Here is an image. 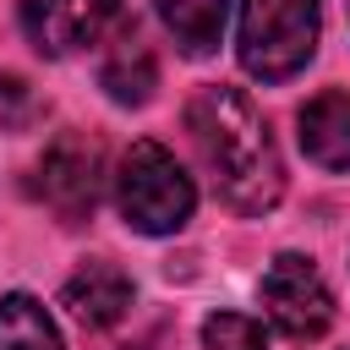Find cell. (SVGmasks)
<instances>
[{
    "instance_id": "3",
    "label": "cell",
    "mask_w": 350,
    "mask_h": 350,
    "mask_svg": "<svg viewBox=\"0 0 350 350\" xmlns=\"http://www.w3.org/2000/svg\"><path fill=\"white\" fill-rule=\"evenodd\" d=\"M115 208L142 235H175L197 208V186L170 148L131 142V153L115 170Z\"/></svg>"
},
{
    "instance_id": "12",
    "label": "cell",
    "mask_w": 350,
    "mask_h": 350,
    "mask_svg": "<svg viewBox=\"0 0 350 350\" xmlns=\"http://www.w3.org/2000/svg\"><path fill=\"white\" fill-rule=\"evenodd\" d=\"M202 350H268L262 328L241 312H213L202 323Z\"/></svg>"
},
{
    "instance_id": "8",
    "label": "cell",
    "mask_w": 350,
    "mask_h": 350,
    "mask_svg": "<svg viewBox=\"0 0 350 350\" xmlns=\"http://www.w3.org/2000/svg\"><path fill=\"white\" fill-rule=\"evenodd\" d=\"M66 306H71V317H82L88 328H115L120 317H126V306H131V279L109 262V257H88L71 279H66Z\"/></svg>"
},
{
    "instance_id": "7",
    "label": "cell",
    "mask_w": 350,
    "mask_h": 350,
    "mask_svg": "<svg viewBox=\"0 0 350 350\" xmlns=\"http://www.w3.org/2000/svg\"><path fill=\"white\" fill-rule=\"evenodd\" d=\"M295 137L317 170H350V93L328 88V93L306 98L295 115Z\"/></svg>"
},
{
    "instance_id": "5",
    "label": "cell",
    "mask_w": 350,
    "mask_h": 350,
    "mask_svg": "<svg viewBox=\"0 0 350 350\" xmlns=\"http://www.w3.org/2000/svg\"><path fill=\"white\" fill-rule=\"evenodd\" d=\"M98 186H104V153L98 142L88 137H55L38 159V197L66 219V224H82L98 202Z\"/></svg>"
},
{
    "instance_id": "11",
    "label": "cell",
    "mask_w": 350,
    "mask_h": 350,
    "mask_svg": "<svg viewBox=\"0 0 350 350\" xmlns=\"http://www.w3.org/2000/svg\"><path fill=\"white\" fill-rule=\"evenodd\" d=\"M0 350H60L49 312L33 295H0Z\"/></svg>"
},
{
    "instance_id": "1",
    "label": "cell",
    "mask_w": 350,
    "mask_h": 350,
    "mask_svg": "<svg viewBox=\"0 0 350 350\" xmlns=\"http://www.w3.org/2000/svg\"><path fill=\"white\" fill-rule=\"evenodd\" d=\"M186 131L213 175V191L235 213H268L284 191V159L273 148L268 120L241 88H202L186 104Z\"/></svg>"
},
{
    "instance_id": "6",
    "label": "cell",
    "mask_w": 350,
    "mask_h": 350,
    "mask_svg": "<svg viewBox=\"0 0 350 350\" xmlns=\"http://www.w3.org/2000/svg\"><path fill=\"white\" fill-rule=\"evenodd\" d=\"M115 16H120V0H22V33L44 55L88 49Z\"/></svg>"
},
{
    "instance_id": "4",
    "label": "cell",
    "mask_w": 350,
    "mask_h": 350,
    "mask_svg": "<svg viewBox=\"0 0 350 350\" xmlns=\"http://www.w3.org/2000/svg\"><path fill=\"white\" fill-rule=\"evenodd\" d=\"M257 301H262V317H268L284 339H317V334H328V323H334V290H328V279L317 273V262L301 257V252H279V257L262 268Z\"/></svg>"
},
{
    "instance_id": "2",
    "label": "cell",
    "mask_w": 350,
    "mask_h": 350,
    "mask_svg": "<svg viewBox=\"0 0 350 350\" xmlns=\"http://www.w3.org/2000/svg\"><path fill=\"white\" fill-rule=\"evenodd\" d=\"M323 0H241V66L257 82H284L317 55Z\"/></svg>"
},
{
    "instance_id": "9",
    "label": "cell",
    "mask_w": 350,
    "mask_h": 350,
    "mask_svg": "<svg viewBox=\"0 0 350 350\" xmlns=\"http://www.w3.org/2000/svg\"><path fill=\"white\" fill-rule=\"evenodd\" d=\"M98 82H104V93H109L115 104H148V98H153V88H159L153 49H148L137 33L115 38V49H109V55H104V66H98Z\"/></svg>"
},
{
    "instance_id": "10",
    "label": "cell",
    "mask_w": 350,
    "mask_h": 350,
    "mask_svg": "<svg viewBox=\"0 0 350 350\" xmlns=\"http://www.w3.org/2000/svg\"><path fill=\"white\" fill-rule=\"evenodd\" d=\"M153 5H159V22L170 27V38L186 55H213L219 49L224 22H230V0H153Z\"/></svg>"
}]
</instances>
